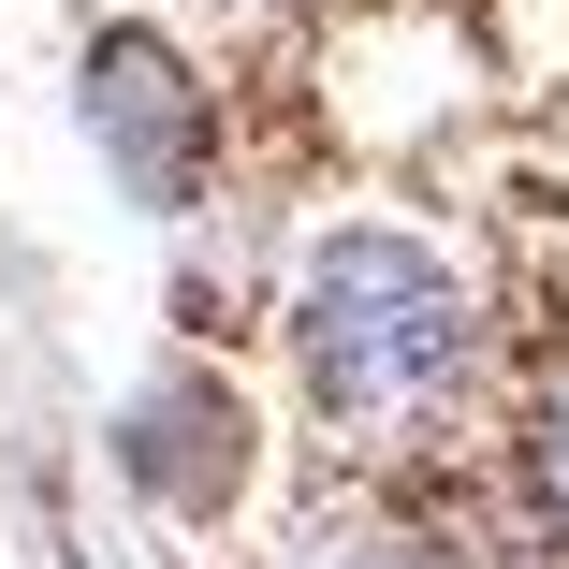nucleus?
Instances as JSON below:
<instances>
[{
    "instance_id": "obj_4",
    "label": "nucleus",
    "mask_w": 569,
    "mask_h": 569,
    "mask_svg": "<svg viewBox=\"0 0 569 569\" xmlns=\"http://www.w3.org/2000/svg\"><path fill=\"white\" fill-rule=\"evenodd\" d=\"M540 511H555V540H569V380L540 395Z\"/></svg>"
},
{
    "instance_id": "obj_1",
    "label": "nucleus",
    "mask_w": 569,
    "mask_h": 569,
    "mask_svg": "<svg viewBox=\"0 0 569 569\" xmlns=\"http://www.w3.org/2000/svg\"><path fill=\"white\" fill-rule=\"evenodd\" d=\"M292 351H307V395L351 438H409L452 395V366H468V292H452L409 234H336L307 263Z\"/></svg>"
},
{
    "instance_id": "obj_3",
    "label": "nucleus",
    "mask_w": 569,
    "mask_h": 569,
    "mask_svg": "<svg viewBox=\"0 0 569 569\" xmlns=\"http://www.w3.org/2000/svg\"><path fill=\"white\" fill-rule=\"evenodd\" d=\"M118 452H132V482H147V497L204 511L219 482H234V409L176 380V395H147V409H132V438H118Z\"/></svg>"
},
{
    "instance_id": "obj_2",
    "label": "nucleus",
    "mask_w": 569,
    "mask_h": 569,
    "mask_svg": "<svg viewBox=\"0 0 569 569\" xmlns=\"http://www.w3.org/2000/svg\"><path fill=\"white\" fill-rule=\"evenodd\" d=\"M88 132L118 147V176H132L147 204H176V190H190V147H204V88L176 73V44L102 30V44H88Z\"/></svg>"
}]
</instances>
